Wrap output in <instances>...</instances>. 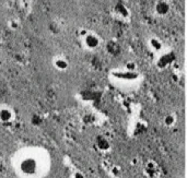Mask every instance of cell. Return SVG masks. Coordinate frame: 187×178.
Masks as SVG:
<instances>
[{"label": "cell", "mask_w": 187, "mask_h": 178, "mask_svg": "<svg viewBox=\"0 0 187 178\" xmlns=\"http://www.w3.org/2000/svg\"><path fill=\"white\" fill-rule=\"evenodd\" d=\"M48 167V153L38 148L20 150L15 157V170L21 178L43 177Z\"/></svg>", "instance_id": "1"}, {"label": "cell", "mask_w": 187, "mask_h": 178, "mask_svg": "<svg viewBox=\"0 0 187 178\" xmlns=\"http://www.w3.org/2000/svg\"><path fill=\"white\" fill-rule=\"evenodd\" d=\"M17 114L15 108L8 104H0V124L11 125L15 120Z\"/></svg>", "instance_id": "2"}, {"label": "cell", "mask_w": 187, "mask_h": 178, "mask_svg": "<svg viewBox=\"0 0 187 178\" xmlns=\"http://www.w3.org/2000/svg\"><path fill=\"white\" fill-rule=\"evenodd\" d=\"M81 40L83 42L84 48L88 49V50H95V49H98V47L101 46V43H102L101 38L98 37L95 33H93V32H89Z\"/></svg>", "instance_id": "3"}, {"label": "cell", "mask_w": 187, "mask_h": 178, "mask_svg": "<svg viewBox=\"0 0 187 178\" xmlns=\"http://www.w3.org/2000/svg\"><path fill=\"white\" fill-rule=\"evenodd\" d=\"M174 60H175V55H174V52H161L160 55L158 56V58H156V66L158 67L159 69H165V68H167Z\"/></svg>", "instance_id": "4"}, {"label": "cell", "mask_w": 187, "mask_h": 178, "mask_svg": "<svg viewBox=\"0 0 187 178\" xmlns=\"http://www.w3.org/2000/svg\"><path fill=\"white\" fill-rule=\"evenodd\" d=\"M52 65L54 67V69L59 72L67 71L70 67L69 60L65 56H55L52 60Z\"/></svg>", "instance_id": "5"}, {"label": "cell", "mask_w": 187, "mask_h": 178, "mask_svg": "<svg viewBox=\"0 0 187 178\" xmlns=\"http://www.w3.org/2000/svg\"><path fill=\"white\" fill-rule=\"evenodd\" d=\"M147 45H148V48L150 49V52H156V54H160L161 52H163L164 49L163 42L159 37H156V36L149 37V40L147 42Z\"/></svg>", "instance_id": "6"}, {"label": "cell", "mask_w": 187, "mask_h": 178, "mask_svg": "<svg viewBox=\"0 0 187 178\" xmlns=\"http://www.w3.org/2000/svg\"><path fill=\"white\" fill-rule=\"evenodd\" d=\"M171 6L166 0H158L154 6V12L159 17H165L170 13Z\"/></svg>", "instance_id": "7"}, {"label": "cell", "mask_w": 187, "mask_h": 178, "mask_svg": "<svg viewBox=\"0 0 187 178\" xmlns=\"http://www.w3.org/2000/svg\"><path fill=\"white\" fill-rule=\"evenodd\" d=\"M162 122H163L164 127H166V128H173V127H175L176 124H177V117L174 113H167L165 114L162 119Z\"/></svg>", "instance_id": "8"}, {"label": "cell", "mask_w": 187, "mask_h": 178, "mask_svg": "<svg viewBox=\"0 0 187 178\" xmlns=\"http://www.w3.org/2000/svg\"><path fill=\"white\" fill-rule=\"evenodd\" d=\"M95 144H96V148L98 150H100L101 152H107L109 149H111V144H109V141L104 137H98L95 141Z\"/></svg>", "instance_id": "9"}, {"label": "cell", "mask_w": 187, "mask_h": 178, "mask_svg": "<svg viewBox=\"0 0 187 178\" xmlns=\"http://www.w3.org/2000/svg\"><path fill=\"white\" fill-rule=\"evenodd\" d=\"M115 13H116V15L123 17V19H126V17H129V11H128V9L125 6H123V5H121V3H117L115 6Z\"/></svg>", "instance_id": "10"}, {"label": "cell", "mask_w": 187, "mask_h": 178, "mask_svg": "<svg viewBox=\"0 0 187 178\" xmlns=\"http://www.w3.org/2000/svg\"><path fill=\"white\" fill-rule=\"evenodd\" d=\"M8 26L9 29L11 30V31H17L19 27H20V23H19V21L18 20H15V19H12L8 22Z\"/></svg>", "instance_id": "11"}, {"label": "cell", "mask_w": 187, "mask_h": 178, "mask_svg": "<svg viewBox=\"0 0 187 178\" xmlns=\"http://www.w3.org/2000/svg\"><path fill=\"white\" fill-rule=\"evenodd\" d=\"M70 178H86L85 174L81 170H75L72 172V174L70 175Z\"/></svg>", "instance_id": "12"}, {"label": "cell", "mask_w": 187, "mask_h": 178, "mask_svg": "<svg viewBox=\"0 0 187 178\" xmlns=\"http://www.w3.org/2000/svg\"><path fill=\"white\" fill-rule=\"evenodd\" d=\"M125 69L128 71H135L136 70V63L135 62H127L125 66Z\"/></svg>", "instance_id": "13"}, {"label": "cell", "mask_w": 187, "mask_h": 178, "mask_svg": "<svg viewBox=\"0 0 187 178\" xmlns=\"http://www.w3.org/2000/svg\"><path fill=\"white\" fill-rule=\"evenodd\" d=\"M88 33H89V31H88V30H85V29H81V30H79V37L80 38H83L84 36H85L86 34H88Z\"/></svg>", "instance_id": "14"}]
</instances>
